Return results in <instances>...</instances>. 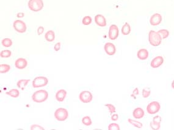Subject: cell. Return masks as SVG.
Returning <instances> with one entry per match:
<instances>
[{
  "instance_id": "ffe728a7",
  "label": "cell",
  "mask_w": 174,
  "mask_h": 130,
  "mask_svg": "<svg viewBox=\"0 0 174 130\" xmlns=\"http://www.w3.org/2000/svg\"><path fill=\"white\" fill-rule=\"evenodd\" d=\"M131 32V27L128 22H125V24L122 27V33L124 35H127L130 34Z\"/></svg>"
},
{
  "instance_id": "52a82bcc",
  "label": "cell",
  "mask_w": 174,
  "mask_h": 130,
  "mask_svg": "<svg viewBox=\"0 0 174 130\" xmlns=\"http://www.w3.org/2000/svg\"><path fill=\"white\" fill-rule=\"evenodd\" d=\"M13 26L14 29L19 33H22L26 31L27 27L25 22H23L21 20H15L13 23Z\"/></svg>"
},
{
  "instance_id": "f1b7e54d",
  "label": "cell",
  "mask_w": 174,
  "mask_h": 130,
  "mask_svg": "<svg viewBox=\"0 0 174 130\" xmlns=\"http://www.w3.org/2000/svg\"><path fill=\"white\" fill-rule=\"evenodd\" d=\"M150 127H151V128H152V129H153L154 130H157L160 128L161 123H156L154 121H152L150 123Z\"/></svg>"
},
{
  "instance_id": "ba28073f",
  "label": "cell",
  "mask_w": 174,
  "mask_h": 130,
  "mask_svg": "<svg viewBox=\"0 0 174 130\" xmlns=\"http://www.w3.org/2000/svg\"><path fill=\"white\" fill-rule=\"evenodd\" d=\"M79 99L81 102L85 103H89L92 100L93 96L90 92L88 91H84L79 94Z\"/></svg>"
},
{
  "instance_id": "5bb4252c",
  "label": "cell",
  "mask_w": 174,
  "mask_h": 130,
  "mask_svg": "<svg viewBox=\"0 0 174 130\" xmlns=\"http://www.w3.org/2000/svg\"><path fill=\"white\" fill-rule=\"evenodd\" d=\"M95 22L96 25L100 27H104L106 26V20L104 16L102 15L98 14L95 16Z\"/></svg>"
},
{
  "instance_id": "9c48e42d",
  "label": "cell",
  "mask_w": 174,
  "mask_h": 130,
  "mask_svg": "<svg viewBox=\"0 0 174 130\" xmlns=\"http://www.w3.org/2000/svg\"><path fill=\"white\" fill-rule=\"evenodd\" d=\"M119 28L115 25H112L109 27V39L114 40L117 39L119 36Z\"/></svg>"
},
{
  "instance_id": "277c9868",
  "label": "cell",
  "mask_w": 174,
  "mask_h": 130,
  "mask_svg": "<svg viewBox=\"0 0 174 130\" xmlns=\"http://www.w3.org/2000/svg\"><path fill=\"white\" fill-rule=\"evenodd\" d=\"M48 83V80L47 78L45 77L40 76L34 78L32 83V86L34 88H41L47 85Z\"/></svg>"
},
{
  "instance_id": "9a60e30c",
  "label": "cell",
  "mask_w": 174,
  "mask_h": 130,
  "mask_svg": "<svg viewBox=\"0 0 174 130\" xmlns=\"http://www.w3.org/2000/svg\"><path fill=\"white\" fill-rule=\"evenodd\" d=\"M67 93L64 89H60L58 91L56 94V99L59 101V102H62L65 100Z\"/></svg>"
},
{
  "instance_id": "f35d334b",
  "label": "cell",
  "mask_w": 174,
  "mask_h": 130,
  "mask_svg": "<svg viewBox=\"0 0 174 130\" xmlns=\"http://www.w3.org/2000/svg\"><path fill=\"white\" fill-rule=\"evenodd\" d=\"M133 94H135V95H138L139 94V90H138L137 88H135V89L133 92Z\"/></svg>"
},
{
  "instance_id": "7c38bea8",
  "label": "cell",
  "mask_w": 174,
  "mask_h": 130,
  "mask_svg": "<svg viewBox=\"0 0 174 130\" xmlns=\"http://www.w3.org/2000/svg\"><path fill=\"white\" fill-rule=\"evenodd\" d=\"M162 21V16L160 14H155L150 17V22L152 26L159 25Z\"/></svg>"
},
{
  "instance_id": "2e32d148",
  "label": "cell",
  "mask_w": 174,
  "mask_h": 130,
  "mask_svg": "<svg viewBox=\"0 0 174 130\" xmlns=\"http://www.w3.org/2000/svg\"><path fill=\"white\" fill-rule=\"evenodd\" d=\"M137 58L139 60H145L148 59V50L146 49H141L138 50L137 53Z\"/></svg>"
},
{
  "instance_id": "4316f807",
  "label": "cell",
  "mask_w": 174,
  "mask_h": 130,
  "mask_svg": "<svg viewBox=\"0 0 174 130\" xmlns=\"http://www.w3.org/2000/svg\"><path fill=\"white\" fill-rule=\"evenodd\" d=\"M11 54H12V52L10 50H2L1 53H0V56H1V57H2V58H8V57H10V56H11Z\"/></svg>"
},
{
  "instance_id": "8fae6325",
  "label": "cell",
  "mask_w": 174,
  "mask_h": 130,
  "mask_svg": "<svg viewBox=\"0 0 174 130\" xmlns=\"http://www.w3.org/2000/svg\"><path fill=\"white\" fill-rule=\"evenodd\" d=\"M104 50L108 55H114L116 52V48L114 44L111 43H106L104 46Z\"/></svg>"
},
{
  "instance_id": "484cf974",
  "label": "cell",
  "mask_w": 174,
  "mask_h": 130,
  "mask_svg": "<svg viewBox=\"0 0 174 130\" xmlns=\"http://www.w3.org/2000/svg\"><path fill=\"white\" fill-rule=\"evenodd\" d=\"M158 32L160 33L162 39H166L169 35V32L167 29H161L158 31Z\"/></svg>"
},
{
  "instance_id": "ac0fdd59",
  "label": "cell",
  "mask_w": 174,
  "mask_h": 130,
  "mask_svg": "<svg viewBox=\"0 0 174 130\" xmlns=\"http://www.w3.org/2000/svg\"><path fill=\"white\" fill-rule=\"evenodd\" d=\"M30 82V80H27V79H22V80H20L17 82V86H18V88L21 89V90H24Z\"/></svg>"
},
{
  "instance_id": "836d02e7",
  "label": "cell",
  "mask_w": 174,
  "mask_h": 130,
  "mask_svg": "<svg viewBox=\"0 0 174 130\" xmlns=\"http://www.w3.org/2000/svg\"><path fill=\"white\" fill-rule=\"evenodd\" d=\"M153 121L156 122V123H161V117L160 116H156L153 118Z\"/></svg>"
},
{
  "instance_id": "74e56055",
  "label": "cell",
  "mask_w": 174,
  "mask_h": 130,
  "mask_svg": "<svg viewBox=\"0 0 174 130\" xmlns=\"http://www.w3.org/2000/svg\"><path fill=\"white\" fill-rule=\"evenodd\" d=\"M25 16V14L23 13H18L17 15V16L18 18H23Z\"/></svg>"
},
{
  "instance_id": "6da1fadb",
  "label": "cell",
  "mask_w": 174,
  "mask_h": 130,
  "mask_svg": "<svg viewBox=\"0 0 174 130\" xmlns=\"http://www.w3.org/2000/svg\"><path fill=\"white\" fill-rule=\"evenodd\" d=\"M48 97V93L46 90L42 89L37 91L32 95V100L36 103H42Z\"/></svg>"
},
{
  "instance_id": "44dd1931",
  "label": "cell",
  "mask_w": 174,
  "mask_h": 130,
  "mask_svg": "<svg viewBox=\"0 0 174 130\" xmlns=\"http://www.w3.org/2000/svg\"><path fill=\"white\" fill-rule=\"evenodd\" d=\"M6 94L10 96L11 97L13 98H17L19 97L20 92L17 89H12L10 90V91L8 93H6Z\"/></svg>"
},
{
  "instance_id": "d6986e66",
  "label": "cell",
  "mask_w": 174,
  "mask_h": 130,
  "mask_svg": "<svg viewBox=\"0 0 174 130\" xmlns=\"http://www.w3.org/2000/svg\"><path fill=\"white\" fill-rule=\"evenodd\" d=\"M45 38L46 41L49 42H52L55 40V32L53 31H48L47 32L45 33Z\"/></svg>"
},
{
  "instance_id": "e575fe53",
  "label": "cell",
  "mask_w": 174,
  "mask_h": 130,
  "mask_svg": "<svg viewBox=\"0 0 174 130\" xmlns=\"http://www.w3.org/2000/svg\"><path fill=\"white\" fill-rule=\"evenodd\" d=\"M44 28L42 26H40L37 29V33L39 35H40L44 33Z\"/></svg>"
},
{
  "instance_id": "3957f363",
  "label": "cell",
  "mask_w": 174,
  "mask_h": 130,
  "mask_svg": "<svg viewBox=\"0 0 174 130\" xmlns=\"http://www.w3.org/2000/svg\"><path fill=\"white\" fill-rule=\"evenodd\" d=\"M28 5L31 10L39 12L43 9L44 2L42 0H30Z\"/></svg>"
},
{
  "instance_id": "30bf717a",
  "label": "cell",
  "mask_w": 174,
  "mask_h": 130,
  "mask_svg": "<svg viewBox=\"0 0 174 130\" xmlns=\"http://www.w3.org/2000/svg\"><path fill=\"white\" fill-rule=\"evenodd\" d=\"M164 63V59L162 56H157L155 57L150 63V66L152 68H158Z\"/></svg>"
},
{
  "instance_id": "5b68a950",
  "label": "cell",
  "mask_w": 174,
  "mask_h": 130,
  "mask_svg": "<svg viewBox=\"0 0 174 130\" xmlns=\"http://www.w3.org/2000/svg\"><path fill=\"white\" fill-rule=\"evenodd\" d=\"M68 114L66 109L63 108H59L56 110L55 112V117L56 120L59 122H63L66 120L68 118Z\"/></svg>"
},
{
  "instance_id": "603a6c76",
  "label": "cell",
  "mask_w": 174,
  "mask_h": 130,
  "mask_svg": "<svg viewBox=\"0 0 174 130\" xmlns=\"http://www.w3.org/2000/svg\"><path fill=\"white\" fill-rule=\"evenodd\" d=\"M128 122L130 124H131L132 125L137 128H141L142 127V123L138 121H136L133 119H131V118H128Z\"/></svg>"
},
{
  "instance_id": "e0dca14e",
  "label": "cell",
  "mask_w": 174,
  "mask_h": 130,
  "mask_svg": "<svg viewBox=\"0 0 174 130\" xmlns=\"http://www.w3.org/2000/svg\"><path fill=\"white\" fill-rule=\"evenodd\" d=\"M133 116L137 119H140L144 116V111L142 108L138 107L136 108L133 112Z\"/></svg>"
},
{
  "instance_id": "7402d4cb",
  "label": "cell",
  "mask_w": 174,
  "mask_h": 130,
  "mask_svg": "<svg viewBox=\"0 0 174 130\" xmlns=\"http://www.w3.org/2000/svg\"><path fill=\"white\" fill-rule=\"evenodd\" d=\"M10 69V66L7 64H1L0 65V73L5 74L8 72Z\"/></svg>"
},
{
  "instance_id": "d6a6232c",
  "label": "cell",
  "mask_w": 174,
  "mask_h": 130,
  "mask_svg": "<svg viewBox=\"0 0 174 130\" xmlns=\"http://www.w3.org/2000/svg\"><path fill=\"white\" fill-rule=\"evenodd\" d=\"M31 129H33V130H37V129L43 130V129H44V128L42 127H40V125H33L31 127Z\"/></svg>"
},
{
  "instance_id": "d4e9b609",
  "label": "cell",
  "mask_w": 174,
  "mask_h": 130,
  "mask_svg": "<svg viewBox=\"0 0 174 130\" xmlns=\"http://www.w3.org/2000/svg\"><path fill=\"white\" fill-rule=\"evenodd\" d=\"M82 123L86 126H90L92 125V122L89 116H85L82 118Z\"/></svg>"
},
{
  "instance_id": "1f68e13d",
  "label": "cell",
  "mask_w": 174,
  "mask_h": 130,
  "mask_svg": "<svg viewBox=\"0 0 174 130\" xmlns=\"http://www.w3.org/2000/svg\"><path fill=\"white\" fill-rule=\"evenodd\" d=\"M105 106L107 107V108H108L109 111L110 113H111V114H112V113H114V112H115V107L114 105H113L112 104H106V105H105Z\"/></svg>"
},
{
  "instance_id": "f546056e",
  "label": "cell",
  "mask_w": 174,
  "mask_h": 130,
  "mask_svg": "<svg viewBox=\"0 0 174 130\" xmlns=\"http://www.w3.org/2000/svg\"><path fill=\"white\" fill-rule=\"evenodd\" d=\"M142 93L144 98H148L151 94V91L148 88H146L143 89Z\"/></svg>"
},
{
  "instance_id": "8992f818",
  "label": "cell",
  "mask_w": 174,
  "mask_h": 130,
  "mask_svg": "<svg viewBox=\"0 0 174 130\" xmlns=\"http://www.w3.org/2000/svg\"><path fill=\"white\" fill-rule=\"evenodd\" d=\"M161 105L158 101H152L147 106V111L150 114H155L159 112Z\"/></svg>"
},
{
  "instance_id": "7a4b0ae2",
  "label": "cell",
  "mask_w": 174,
  "mask_h": 130,
  "mask_svg": "<svg viewBox=\"0 0 174 130\" xmlns=\"http://www.w3.org/2000/svg\"><path fill=\"white\" fill-rule=\"evenodd\" d=\"M162 37L160 33L154 31H150L148 33V41L153 46H158L162 42Z\"/></svg>"
},
{
  "instance_id": "4dcf8cb0",
  "label": "cell",
  "mask_w": 174,
  "mask_h": 130,
  "mask_svg": "<svg viewBox=\"0 0 174 130\" xmlns=\"http://www.w3.org/2000/svg\"><path fill=\"white\" fill-rule=\"evenodd\" d=\"M109 130H120V127L117 123H111L108 126Z\"/></svg>"
},
{
  "instance_id": "8d00e7d4",
  "label": "cell",
  "mask_w": 174,
  "mask_h": 130,
  "mask_svg": "<svg viewBox=\"0 0 174 130\" xmlns=\"http://www.w3.org/2000/svg\"><path fill=\"white\" fill-rule=\"evenodd\" d=\"M111 120H113V121H116V120H118V118H119V116H118V114H113V115L111 116Z\"/></svg>"
},
{
  "instance_id": "cb8c5ba5",
  "label": "cell",
  "mask_w": 174,
  "mask_h": 130,
  "mask_svg": "<svg viewBox=\"0 0 174 130\" xmlns=\"http://www.w3.org/2000/svg\"><path fill=\"white\" fill-rule=\"evenodd\" d=\"M1 44L3 46L6 48H9L12 45V41L10 38H4L2 40Z\"/></svg>"
},
{
  "instance_id": "d590c367",
  "label": "cell",
  "mask_w": 174,
  "mask_h": 130,
  "mask_svg": "<svg viewBox=\"0 0 174 130\" xmlns=\"http://www.w3.org/2000/svg\"><path fill=\"white\" fill-rule=\"evenodd\" d=\"M54 49L55 50H56V51H58V50H59L60 49H61V43H57L55 45V47H54Z\"/></svg>"
},
{
  "instance_id": "83f0119b",
  "label": "cell",
  "mask_w": 174,
  "mask_h": 130,
  "mask_svg": "<svg viewBox=\"0 0 174 130\" xmlns=\"http://www.w3.org/2000/svg\"><path fill=\"white\" fill-rule=\"evenodd\" d=\"M92 21V18L89 16H84L82 20V23L84 25H89L91 24V22Z\"/></svg>"
},
{
  "instance_id": "4fadbf2b",
  "label": "cell",
  "mask_w": 174,
  "mask_h": 130,
  "mask_svg": "<svg viewBox=\"0 0 174 130\" xmlns=\"http://www.w3.org/2000/svg\"><path fill=\"white\" fill-rule=\"evenodd\" d=\"M28 65V61L25 59L19 58L17 59L15 62V66L17 69H23Z\"/></svg>"
},
{
  "instance_id": "ab89813d",
  "label": "cell",
  "mask_w": 174,
  "mask_h": 130,
  "mask_svg": "<svg viewBox=\"0 0 174 130\" xmlns=\"http://www.w3.org/2000/svg\"><path fill=\"white\" fill-rule=\"evenodd\" d=\"M172 88L173 89H174V80H173V82L172 83Z\"/></svg>"
}]
</instances>
